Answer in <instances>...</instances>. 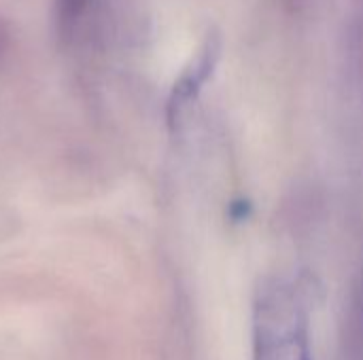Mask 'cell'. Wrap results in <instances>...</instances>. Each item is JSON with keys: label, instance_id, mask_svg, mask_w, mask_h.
Returning a JSON list of instances; mask_svg holds the SVG:
<instances>
[{"label": "cell", "instance_id": "6da1fadb", "mask_svg": "<svg viewBox=\"0 0 363 360\" xmlns=\"http://www.w3.org/2000/svg\"><path fill=\"white\" fill-rule=\"evenodd\" d=\"M253 360H313L308 308L298 284H262L253 308Z\"/></svg>", "mask_w": 363, "mask_h": 360}, {"label": "cell", "instance_id": "7a4b0ae2", "mask_svg": "<svg viewBox=\"0 0 363 360\" xmlns=\"http://www.w3.org/2000/svg\"><path fill=\"white\" fill-rule=\"evenodd\" d=\"M221 53V42L217 36H208L204 40V45L200 47V51L196 53V57L191 59V64L183 70L181 79L174 83L170 102H168V117L170 123H177L181 119V112L198 98L200 89L206 85V81L211 79L217 59Z\"/></svg>", "mask_w": 363, "mask_h": 360}, {"label": "cell", "instance_id": "3957f363", "mask_svg": "<svg viewBox=\"0 0 363 360\" xmlns=\"http://www.w3.org/2000/svg\"><path fill=\"white\" fill-rule=\"evenodd\" d=\"M89 0H55V21L62 38L72 36Z\"/></svg>", "mask_w": 363, "mask_h": 360}, {"label": "cell", "instance_id": "277c9868", "mask_svg": "<svg viewBox=\"0 0 363 360\" xmlns=\"http://www.w3.org/2000/svg\"><path fill=\"white\" fill-rule=\"evenodd\" d=\"M9 47H11V30H9L6 21L0 17V66H2V62H4V57L9 53Z\"/></svg>", "mask_w": 363, "mask_h": 360}, {"label": "cell", "instance_id": "5b68a950", "mask_svg": "<svg viewBox=\"0 0 363 360\" xmlns=\"http://www.w3.org/2000/svg\"><path fill=\"white\" fill-rule=\"evenodd\" d=\"M357 339H359V360H363V329H357Z\"/></svg>", "mask_w": 363, "mask_h": 360}, {"label": "cell", "instance_id": "8992f818", "mask_svg": "<svg viewBox=\"0 0 363 360\" xmlns=\"http://www.w3.org/2000/svg\"><path fill=\"white\" fill-rule=\"evenodd\" d=\"M285 2H287L289 6H300V4H302L304 0H285Z\"/></svg>", "mask_w": 363, "mask_h": 360}]
</instances>
